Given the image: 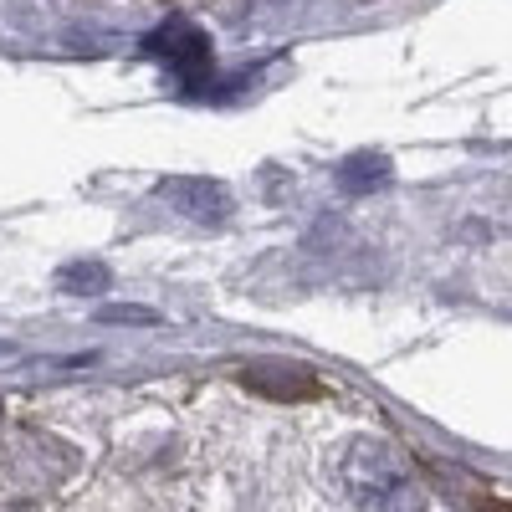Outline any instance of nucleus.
<instances>
[{
    "label": "nucleus",
    "instance_id": "obj_1",
    "mask_svg": "<svg viewBox=\"0 0 512 512\" xmlns=\"http://www.w3.org/2000/svg\"><path fill=\"white\" fill-rule=\"evenodd\" d=\"M333 482L364 512H425V487L410 477L405 456L390 441L374 436L349 441L333 461Z\"/></svg>",
    "mask_w": 512,
    "mask_h": 512
},
{
    "label": "nucleus",
    "instance_id": "obj_2",
    "mask_svg": "<svg viewBox=\"0 0 512 512\" xmlns=\"http://www.w3.org/2000/svg\"><path fill=\"white\" fill-rule=\"evenodd\" d=\"M11 466H16V482H21V487L47 492V487H57V482L72 477L77 456H72V446H62V441H52V436H36V431H31V436L16 441Z\"/></svg>",
    "mask_w": 512,
    "mask_h": 512
},
{
    "label": "nucleus",
    "instance_id": "obj_3",
    "mask_svg": "<svg viewBox=\"0 0 512 512\" xmlns=\"http://www.w3.org/2000/svg\"><path fill=\"white\" fill-rule=\"evenodd\" d=\"M149 52L175 72L185 82H200L210 77V47H205V36L190 26V21H164L154 36H149Z\"/></svg>",
    "mask_w": 512,
    "mask_h": 512
},
{
    "label": "nucleus",
    "instance_id": "obj_4",
    "mask_svg": "<svg viewBox=\"0 0 512 512\" xmlns=\"http://www.w3.org/2000/svg\"><path fill=\"white\" fill-rule=\"evenodd\" d=\"M241 384H251L256 395H272V400H313V395H323V384L303 364H251V369H241Z\"/></svg>",
    "mask_w": 512,
    "mask_h": 512
},
{
    "label": "nucleus",
    "instance_id": "obj_5",
    "mask_svg": "<svg viewBox=\"0 0 512 512\" xmlns=\"http://www.w3.org/2000/svg\"><path fill=\"white\" fill-rule=\"evenodd\" d=\"M159 195L195 221H221L231 210V195L216 180H169V185H159Z\"/></svg>",
    "mask_w": 512,
    "mask_h": 512
},
{
    "label": "nucleus",
    "instance_id": "obj_6",
    "mask_svg": "<svg viewBox=\"0 0 512 512\" xmlns=\"http://www.w3.org/2000/svg\"><path fill=\"white\" fill-rule=\"evenodd\" d=\"M103 277H108L103 267H72V272H67L62 282H103Z\"/></svg>",
    "mask_w": 512,
    "mask_h": 512
},
{
    "label": "nucleus",
    "instance_id": "obj_7",
    "mask_svg": "<svg viewBox=\"0 0 512 512\" xmlns=\"http://www.w3.org/2000/svg\"><path fill=\"white\" fill-rule=\"evenodd\" d=\"M0 512H41L36 502H0Z\"/></svg>",
    "mask_w": 512,
    "mask_h": 512
}]
</instances>
